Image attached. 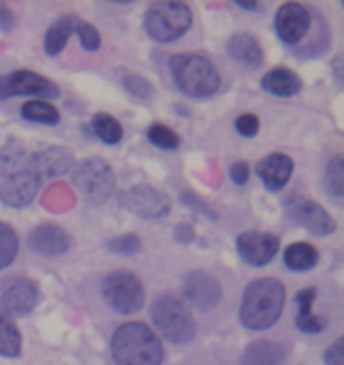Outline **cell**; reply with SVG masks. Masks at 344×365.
Masks as SVG:
<instances>
[{
  "instance_id": "cell-1",
  "label": "cell",
  "mask_w": 344,
  "mask_h": 365,
  "mask_svg": "<svg viewBox=\"0 0 344 365\" xmlns=\"http://www.w3.org/2000/svg\"><path fill=\"white\" fill-rule=\"evenodd\" d=\"M41 171L34 152L20 141H7L0 150V200L9 207H25L36 198Z\"/></svg>"
},
{
  "instance_id": "cell-2",
  "label": "cell",
  "mask_w": 344,
  "mask_h": 365,
  "mask_svg": "<svg viewBox=\"0 0 344 365\" xmlns=\"http://www.w3.org/2000/svg\"><path fill=\"white\" fill-rule=\"evenodd\" d=\"M284 303V284L277 278H259L245 289L239 319L248 330H268L278 321Z\"/></svg>"
},
{
  "instance_id": "cell-3",
  "label": "cell",
  "mask_w": 344,
  "mask_h": 365,
  "mask_svg": "<svg viewBox=\"0 0 344 365\" xmlns=\"http://www.w3.org/2000/svg\"><path fill=\"white\" fill-rule=\"evenodd\" d=\"M111 353L116 365H161L163 344L143 323L121 324L111 341Z\"/></svg>"
},
{
  "instance_id": "cell-4",
  "label": "cell",
  "mask_w": 344,
  "mask_h": 365,
  "mask_svg": "<svg viewBox=\"0 0 344 365\" xmlns=\"http://www.w3.org/2000/svg\"><path fill=\"white\" fill-rule=\"evenodd\" d=\"M168 66L175 86L193 98H206L220 88L221 78L216 66L200 53H177Z\"/></svg>"
},
{
  "instance_id": "cell-5",
  "label": "cell",
  "mask_w": 344,
  "mask_h": 365,
  "mask_svg": "<svg viewBox=\"0 0 344 365\" xmlns=\"http://www.w3.org/2000/svg\"><path fill=\"white\" fill-rule=\"evenodd\" d=\"M152 321L159 334L171 344H188L196 335V323L181 299L161 296L152 305Z\"/></svg>"
},
{
  "instance_id": "cell-6",
  "label": "cell",
  "mask_w": 344,
  "mask_h": 365,
  "mask_svg": "<svg viewBox=\"0 0 344 365\" xmlns=\"http://www.w3.org/2000/svg\"><path fill=\"white\" fill-rule=\"evenodd\" d=\"M143 24L150 38L157 43L175 41L191 27V7L184 2H153L146 11Z\"/></svg>"
},
{
  "instance_id": "cell-7",
  "label": "cell",
  "mask_w": 344,
  "mask_h": 365,
  "mask_svg": "<svg viewBox=\"0 0 344 365\" xmlns=\"http://www.w3.org/2000/svg\"><path fill=\"white\" fill-rule=\"evenodd\" d=\"M71 182L93 205H102L113 196L116 187V177L107 160L100 157H91L75 164L71 170Z\"/></svg>"
},
{
  "instance_id": "cell-8",
  "label": "cell",
  "mask_w": 344,
  "mask_h": 365,
  "mask_svg": "<svg viewBox=\"0 0 344 365\" xmlns=\"http://www.w3.org/2000/svg\"><path fill=\"white\" fill-rule=\"evenodd\" d=\"M102 296L114 312L131 316L141 310L145 303V287L136 274L128 271H113L103 278Z\"/></svg>"
},
{
  "instance_id": "cell-9",
  "label": "cell",
  "mask_w": 344,
  "mask_h": 365,
  "mask_svg": "<svg viewBox=\"0 0 344 365\" xmlns=\"http://www.w3.org/2000/svg\"><path fill=\"white\" fill-rule=\"evenodd\" d=\"M59 95V86L36 71L16 70L0 77V100L11 96H41L46 102Z\"/></svg>"
},
{
  "instance_id": "cell-10",
  "label": "cell",
  "mask_w": 344,
  "mask_h": 365,
  "mask_svg": "<svg viewBox=\"0 0 344 365\" xmlns=\"http://www.w3.org/2000/svg\"><path fill=\"white\" fill-rule=\"evenodd\" d=\"M121 207L145 220H163L170 214L171 202L163 191L152 185H134L120 195Z\"/></svg>"
},
{
  "instance_id": "cell-11",
  "label": "cell",
  "mask_w": 344,
  "mask_h": 365,
  "mask_svg": "<svg viewBox=\"0 0 344 365\" xmlns=\"http://www.w3.org/2000/svg\"><path fill=\"white\" fill-rule=\"evenodd\" d=\"M285 212L296 225H302L314 235L334 234L338 228L334 217L320 203L303 196H289L285 202Z\"/></svg>"
},
{
  "instance_id": "cell-12",
  "label": "cell",
  "mask_w": 344,
  "mask_h": 365,
  "mask_svg": "<svg viewBox=\"0 0 344 365\" xmlns=\"http://www.w3.org/2000/svg\"><path fill=\"white\" fill-rule=\"evenodd\" d=\"M182 294L196 310L209 312L220 305L221 285L213 274L206 273V271H191L184 278Z\"/></svg>"
},
{
  "instance_id": "cell-13",
  "label": "cell",
  "mask_w": 344,
  "mask_h": 365,
  "mask_svg": "<svg viewBox=\"0 0 344 365\" xmlns=\"http://www.w3.org/2000/svg\"><path fill=\"white\" fill-rule=\"evenodd\" d=\"M280 248V239L271 232L248 230L238 237V252L250 266H266Z\"/></svg>"
},
{
  "instance_id": "cell-14",
  "label": "cell",
  "mask_w": 344,
  "mask_h": 365,
  "mask_svg": "<svg viewBox=\"0 0 344 365\" xmlns=\"http://www.w3.org/2000/svg\"><path fill=\"white\" fill-rule=\"evenodd\" d=\"M310 21H313V16L305 6L298 2H288L277 11L275 29L282 41L288 45H295L305 38L310 29Z\"/></svg>"
},
{
  "instance_id": "cell-15",
  "label": "cell",
  "mask_w": 344,
  "mask_h": 365,
  "mask_svg": "<svg viewBox=\"0 0 344 365\" xmlns=\"http://www.w3.org/2000/svg\"><path fill=\"white\" fill-rule=\"evenodd\" d=\"M29 246L34 253L43 257L64 255L71 248V237L63 227L54 223L39 225L29 235Z\"/></svg>"
},
{
  "instance_id": "cell-16",
  "label": "cell",
  "mask_w": 344,
  "mask_h": 365,
  "mask_svg": "<svg viewBox=\"0 0 344 365\" xmlns=\"http://www.w3.org/2000/svg\"><path fill=\"white\" fill-rule=\"evenodd\" d=\"M39 299V287L31 278H18L2 294V307L7 314L24 317L34 310Z\"/></svg>"
},
{
  "instance_id": "cell-17",
  "label": "cell",
  "mask_w": 344,
  "mask_h": 365,
  "mask_svg": "<svg viewBox=\"0 0 344 365\" xmlns=\"http://www.w3.org/2000/svg\"><path fill=\"white\" fill-rule=\"evenodd\" d=\"M293 170H295V163L291 157L280 152L270 153L257 163V175L270 191H280L291 178Z\"/></svg>"
},
{
  "instance_id": "cell-18",
  "label": "cell",
  "mask_w": 344,
  "mask_h": 365,
  "mask_svg": "<svg viewBox=\"0 0 344 365\" xmlns=\"http://www.w3.org/2000/svg\"><path fill=\"white\" fill-rule=\"evenodd\" d=\"M36 159L43 178L63 175L74 166V152L66 146H49L43 152H36Z\"/></svg>"
},
{
  "instance_id": "cell-19",
  "label": "cell",
  "mask_w": 344,
  "mask_h": 365,
  "mask_svg": "<svg viewBox=\"0 0 344 365\" xmlns=\"http://www.w3.org/2000/svg\"><path fill=\"white\" fill-rule=\"evenodd\" d=\"M227 52L236 61L248 64V66H260L264 59L263 46L248 32H238L232 36L227 43Z\"/></svg>"
},
{
  "instance_id": "cell-20",
  "label": "cell",
  "mask_w": 344,
  "mask_h": 365,
  "mask_svg": "<svg viewBox=\"0 0 344 365\" xmlns=\"http://www.w3.org/2000/svg\"><path fill=\"white\" fill-rule=\"evenodd\" d=\"M260 86H263L264 91L271 93V95L295 96L302 89L303 82L300 75L289 68H275L264 75Z\"/></svg>"
},
{
  "instance_id": "cell-21",
  "label": "cell",
  "mask_w": 344,
  "mask_h": 365,
  "mask_svg": "<svg viewBox=\"0 0 344 365\" xmlns=\"http://www.w3.org/2000/svg\"><path fill=\"white\" fill-rule=\"evenodd\" d=\"M284 360V346L273 341H253L241 356L243 365H280Z\"/></svg>"
},
{
  "instance_id": "cell-22",
  "label": "cell",
  "mask_w": 344,
  "mask_h": 365,
  "mask_svg": "<svg viewBox=\"0 0 344 365\" xmlns=\"http://www.w3.org/2000/svg\"><path fill=\"white\" fill-rule=\"evenodd\" d=\"M79 18L75 14H63V16L57 18L52 25L49 27L45 34V41H43V46H45V52L49 56H57V53L63 52V48L66 46L68 39L74 34L75 29H77Z\"/></svg>"
},
{
  "instance_id": "cell-23",
  "label": "cell",
  "mask_w": 344,
  "mask_h": 365,
  "mask_svg": "<svg viewBox=\"0 0 344 365\" xmlns=\"http://www.w3.org/2000/svg\"><path fill=\"white\" fill-rule=\"evenodd\" d=\"M318 291L314 287L302 289L296 294V303H298V316H296V328L303 334H320L323 330L325 323L313 312V303L316 299Z\"/></svg>"
},
{
  "instance_id": "cell-24",
  "label": "cell",
  "mask_w": 344,
  "mask_h": 365,
  "mask_svg": "<svg viewBox=\"0 0 344 365\" xmlns=\"http://www.w3.org/2000/svg\"><path fill=\"white\" fill-rule=\"evenodd\" d=\"M320 253L309 242H293L285 248L284 262L291 271H309L318 264Z\"/></svg>"
},
{
  "instance_id": "cell-25",
  "label": "cell",
  "mask_w": 344,
  "mask_h": 365,
  "mask_svg": "<svg viewBox=\"0 0 344 365\" xmlns=\"http://www.w3.org/2000/svg\"><path fill=\"white\" fill-rule=\"evenodd\" d=\"M91 127L96 138L102 139L106 145H116L123 138L121 123L107 113H96L91 120Z\"/></svg>"
},
{
  "instance_id": "cell-26",
  "label": "cell",
  "mask_w": 344,
  "mask_h": 365,
  "mask_svg": "<svg viewBox=\"0 0 344 365\" xmlns=\"http://www.w3.org/2000/svg\"><path fill=\"white\" fill-rule=\"evenodd\" d=\"M21 353V334L16 324L0 314V356L14 359Z\"/></svg>"
},
{
  "instance_id": "cell-27",
  "label": "cell",
  "mask_w": 344,
  "mask_h": 365,
  "mask_svg": "<svg viewBox=\"0 0 344 365\" xmlns=\"http://www.w3.org/2000/svg\"><path fill=\"white\" fill-rule=\"evenodd\" d=\"M21 116L34 123L57 125L61 121V114L56 107L45 100H31L21 106Z\"/></svg>"
},
{
  "instance_id": "cell-28",
  "label": "cell",
  "mask_w": 344,
  "mask_h": 365,
  "mask_svg": "<svg viewBox=\"0 0 344 365\" xmlns=\"http://www.w3.org/2000/svg\"><path fill=\"white\" fill-rule=\"evenodd\" d=\"M18 237L9 225L0 221V269H6L7 266L14 262L18 255Z\"/></svg>"
},
{
  "instance_id": "cell-29",
  "label": "cell",
  "mask_w": 344,
  "mask_h": 365,
  "mask_svg": "<svg viewBox=\"0 0 344 365\" xmlns=\"http://www.w3.org/2000/svg\"><path fill=\"white\" fill-rule=\"evenodd\" d=\"M343 171H344L343 157L341 155L332 157V160L327 166V171H325V187H327L328 195H332L334 198H341L344 192Z\"/></svg>"
},
{
  "instance_id": "cell-30",
  "label": "cell",
  "mask_w": 344,
  "mask_h": 365,
  "mask_svg": "<svg viewBox=\"0 0 344 365\" xmlns=\"http://www.w3.org/2000/svg\"><path fill=\"white\" fill-rule=\"evenodd\" d=\"M121 82H123L125 89L139 100H148L156 95V88H153L152 82L143 75L136 73V71H125Z\"/></svg>"
},
{
  "instance_id": "cell-31",
  "label": "cell",
  "mask_w": 344,
  "mask_h": 365,
  "mask_svg": "<svg viewBox=\"0 0 344 365\" xmlns=\"http://www.w3.org/2000/svg\"><path fill=\"white\" fill-rule=\"evenodd\" d=\"M148 139L153 145L164 150H175L181 145V135L164 123H153L148 128Z\"/></svg>"
},
{
  "instance_id": "cell-32",
  "label": "cell",
  "mask_w": 344,
  "mask_h": 365,
  "mask_svg": "<svg viewBox=\"0 0 344 365\" xmlns=\"http://www.w3.org/2000/svg\"><path fill=\"white\" fill-rule=\"evenodd\" d=\"M107 248L111 250L113 253H118V255H125V257H132L138 255L141 252L143 245L141 239L134 234H125V235H118V237L111 239L107 242Z\"/></svg>"
},
{
  "instance_id": "cell-33",
  "label": "cell",
  "mask_w": 344,
  "mask_h": 365,
  "mask_svg": "<svg viewBox=\"0 0 344 365\" xmlns=\"http://www.w3.org/2000/svg\"><path fill=\"white\" fill-rule=\"evenodd\" d=\"M75 32L79 34L82 46H84L86 50H91V52H93V50H98L100 45H102V38H100V32L96 31L95 25L88 24V21H79Z\"/></svg>"
},
{
  "instance_id": "cell-34",
  "label": "cell",
  "mask_w": 344,
  "mask_h": 365,
  "mask_svg": "<svg viewBox=\"0 0 344 365\" xmlns=\"http://www.w3.org/2000/svg\"><path fill=\"white\" fill-rule=\"evenodd\" d=\"M236 128H238L239 134L245 135V138H253V135L259 134L260 121L256 114L246 113V114H241V116L236 120Z\"/></svg>"
},
{
  "instance_id": "cell-35",
  "label": "cell",
  "mask_w": 344,
  "mask_h": 365,
  "mask_svg": "<svg viewBox=\"0 0 344 365\" xmlns=\"http://www.w3.org/2000/svg\"><path fill=\"white\" fill-rule=\"evenodd\" d=\"M344 356V341L343 339H338L330 348L325 351V364L327 365H344L343 362Z\"/></svg>"
},
{
  "instance_id": "cell-36",
  "label": "cell",
  "mask_w": 344,
  "mask_h": 365,
  "mask_svg": "<svg viewBox=\"0 0 344 365\" xmlns=\"http://www.w3.org/2000/svg\"><path fill=\"white\" fill-rule=\"evenodd\" d=\"M228 175H231L232 182L238 185H243L248 182V177H250V168L248 164L243 163V160H239V163H234L231 166V170H228Z\"/></svg>"
},
{
  "instance_id": "cell-37",
  "label": "cell",
  "mask_w": 344,
  "mask_h": 365,
  "mask_svg": "<svg viewBox=\"0 0 344 365\" xmlns=\"http://www.w3.org/2000/svg\"><path fill=\"white\" fill-rule=\"evenodd\" d=\"M182 202H184L186 205L193 207V209L200 210V212L206 214V216H209V217H216V214H214L213 210H211V207L207 205V203H203L202 200H200V198H196L195 195H189V192H186V195H182Z\"/></svg>"
},
{
  "instance_id": "cell-38",
  "label": "cell",
  "mask_w": 344,
  "mask_h": 365,
  "mask_svg": "<svg viewBox=\"0 0 344 365\" xmlns=\"http://www.w3.org/2000/svg\"><path fill=\"white\" fill-rule=\"evenodd\" d=\"M14 27V14L6 4H0V31H11Z\"/></svg>"
},
{
  "instance_id": "cell-39",
  "label": "cell",
  "mask_w": 344,
  "mask_h": 365,
  "mask_svg": "<svg viewBox=\"0 0 344 365\" xmlns=\"http://www.w3.org/2000/svg\"><path fill=\"white\" fill-rule=\"evenodd\" d=\"M175 239L178 242H182V245H189L195 239V232H193V228L189 225H178L175 228Z\"/></svg>"
},
{
  "instance_id": "cell-40",
  "label": "cell",
  "mask_w": 344,
  "mask_h": 365,
  "mask_svg": "<svg viewBox=\"0 0 344 365\" xmlns=\"http://www.w3.org/2000/svg\"><path fill=\"white\" fill-rule=\"evenodd\" d=\"M238 6L243 7V9H257V2H252V4H248V2H238Z\"/></svg>"
}]
</instances>
